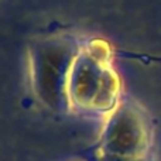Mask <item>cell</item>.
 <instances>
[{"label":"cell","mask_w":161,"mask_h":161,"mask_svg":"<svg viewBox=\"0 0 161 161\" xmlns=\"http://www.w3.org/2000/svg\"><path fill=\"white\" fill-rule=\"evenodd\" d=\"M108 67V55L102 44L93 48H80L68 82L69 102L80 108H93Z\"/></svg>","instance_id":"7a4b0ae2"},{"label":"cell","mask_w":161,"mask_h":161,"mask_svg":"<svg viewBox=\"0 0 161 161\" xmlns=\"http://www.w3.org/2000/svg\"><path fill=\"white\" fill-rule=\"evenodd\" d=\"M79 51L78 41L68 36L41 37L28 45L33 89L45 106L61 110L69 102L68 82Z\"/></svg>","instance_id":"6da1fadb"},{"label":"cell","mask_w":161,"mask_h":161,"mask_svg":"<svg viewBox=\"0 0 161 161\" xmlns=\"http://www.w3.org/2000/svg\"><path fill=\"white\" fill-rule=\"evenodd\" d=\"M117 92H119V78H117L116 72L110 67H108L105 71V75H103L99 93H97L96 100L93 103V108L95 109L109 108L116 99Z\"/></svg>","instance_id":"277c9868"},{"label":"cell","mask_w":161,"mask_h":161,"mask_svg":"<svg viewBox=\"0 0 161 161\" xmlns=\"http://www.w3.org/2000/svg\"><path fill=\"white\" fill-rule=\"evenodd\" d=\"M108 129V143L117 153H131L144 137V123L133 106H120Z\"/></svg>","instance_id":"3957f363"}]
</instances>
